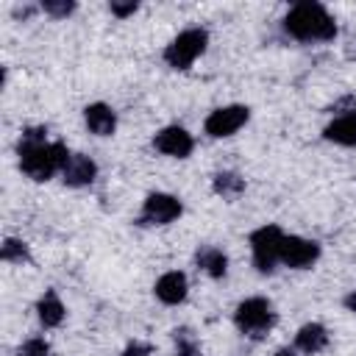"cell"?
Instances as JSON below:
<instances>
[{
    "instance_id": "d6986e66",
    "label": "cell",
    "mask_w": 356,
    "mask_h": 356,
    "mask_svg": "<svg viewBox=\"0 0 356 356\" xmlns=\"http://www.w3.org/2000/svg\"><path fill=\"white\" fill-rule=\"evenodd\" d=\"M0 256H3V261L22 264V261H28V248H25V242H19V239H6Z\"/></svg>"
},
{
    "instance_id": "8fae6325",
    "label": "cell",
    "mask_w": 356,
    "mask_h": 356,
    "mask_svg": "<svg viewBox=\"0 0 356 356\" xmlns=\"http://www.w3.org/2000/svg\"><path fill=\"white\" fill-rule=\"evenodd\" d=\"M83 120H86V128L97 136H111L114 134V125H117V117L114 111L106 106V103H92L86 106L83 111Z\"/></svg>"
},
{
    "instance_id": "2e32d148",
    "label": "cell",
    "mask_w": 356,
    "mask_h": 356,
    "mask_svg": "<svg viewBox=\"0 0 356 356\" xmlns=\"http://www.w3.org/2000/svg\"><path fill=\"white\" fill-rule=\"evenodd\" d=\"M195 259H197V267H203L211 278H222L228 270V259L220 248H200Z\"/></svg>"
},
{
    "instance_id": "7c38bea8",
    "label": "cell",
    "mask_w": 356,
    "mask_h": 356,
    "mask_svg": "<svg viewBox=\"0 0 356 356\" xmlns=\"http://www.w3.org/2000/svg\"><path fill=\"white\" fill-rule=\"evenodd\" d=\"M156 298L161 303H181L186 298V275L184 273H164L156 281Z\"/></svg>"
},
{
    "instance_id": "7a4b0ae2",
    "label": "cell",
    "mask_w": 356,
    "mask_h": 356,
    "mask_svg": "<svg viewBox=\"0 0 356 356\" xmlns=\"http://www.w3.org/2000/svg\"><path fill=\"white\" fill-rule=\"evenodd\" d=\"M284 28L289 36H295L300 42H328L337 36V25L320 3H298L286 14Z\"/></svg>"
},
{
    "instance_id": "4fadbf2b",
    "label": "cell",
    "mask_w": 356,
    "mask_h": 356,
    "mask_svg": "<svg viewBox=\"0 0 356 356\" xmlns=\"http://www.w3.org/2000/svg\"><path fill=\"white\" fill-rule=\"evenodd\" d=\"M325 139L328 142H337V145H356V114L337 117L325 128Z\"/></svg>"
},
{
    "instance_id": "30bf717a",
    "label": "cell",
    "mask_w": 356,
    "mask_h": 356,
    "mask_svg": "<svg viewBox=\"0 0 356 356\" xmlns=\"http://www.w3.org/2000/svg\"><path fill=\"white\" fill-rule=\"evenodd\" d=\"M61 175H64V184H70V186H86V184H92V181H95L97 167H95V161H92L89 156L72 153V156L67 159V164H64Z\"/></svg>"
},
{
    "instance_id": "44dd1931",
    "label": "cell",
    "mask_w": 356,
    "mask_h": 356,
    "mask_svg": "<svg viewBox=\"0 0 356 356\" xmlns=\"http://www.w3.org/2000/svg\"><path fill=\"white\" fill-rule=\"evenodd\" d=\"M42 8H44L47 14H53V17H67V14L75 8V3H67V0H44Z\"/></svg>"
},
{
    "instance_id": "8992f818",
    "label": "cell",
    "mask_w": 356,
    "mask_h": 356,
    "mask_svg": "<svg viewBox=\"0 0 356 356\" xmlns=\"http://www.w3.org/2000/svg\"><path fill=\"white\" fill-rule=\"evenodd\" d=\"M178 214H181L178 197L164 195V192H153V195H147V200H145V206H142L139 222H142V225H167V222H172Z\"/></svg>"
},
{
    "instance_id": "5b68a950",
    "label": "cell",
    "mask_w": 356,
    "mask_h": 356,
    "mask_svg": "<svg viewBox=\"0 0 356 356\" xmlns=\"http://www.w3.org/2000/svg\"><path fill=\"white\" fill-rule=\"evenodd\" d=\"M281 242H284V234L275 225H261L259 231H253L250 248H253V264L259 267V273H273L275 261H281Z\"/></svg>"
},
{
    "instance_id": "ffe728a7",
    "label": "cell",
    "mask_w": 356,
    "mask_h": 356,
    "mask_svg": "<svg viewBox=\"0 0 356 356\" xmlns=\"http://www.w3.org/2000/svg\"><path fill=\"white\" fill-rule=\"evenodd\" d=\"M17 356H50V348H47L44 339H28V342L19 348Z\"/></svg>"
},
{
    "instance_id": "d4e9b609",
    "label": "cell",
    "mask_w": 356,
    "mask_h": 356,
    "mask_svg": "<svg viewBox=\"0 0 356 356\" xmlns=\"http://www.w3.org/2000/svg\"><path fill=\"white\" fill-rule=\"evenodd\" d=\"M275 356H295V353H292V350H286V348H284V350H278V353H275Z\"/></svg>"
},
{
    "instance_id": "7402d4cb",
    "label": "cell",
    "mask_w": 356,
    "mask_h": 356,
    "mask_svg": "<svg viewBox=\"0 0 356 356\" xmlns=\"http://www.w3.org/2000/svg\"><path fill=\"white\" fill-rule=\"evenodd\" d=\"M122 356H153V350H150V345H145V342H131V345L122 350Z\"/></svg>"
},
{
    "instance_id": "e0dca14e",
    "label": "cell",
    "mask_w": 356,
    "mask_h": 356,
    "mask_svg": "<svg viewBox=\"0 0 356 356\" xmlns=\"http://www.w3.org/2000/svg\"><path fill=\"white\" fill-rule=\"evenodd\" d=\"M214 189L222 195V197H236L242 189H245V181L236 175V172H220L214 178Z\"/></svg>"
},
{
    "instance_id": "ac0fdd59",
    "label": "cell",
    "mask_w": 356,
    "mask_h": 356,
    "mask_svg": "<svg viewBox=\"0 0 356 356\" xmlns=\"http://www.w3.org/2000/svg\"><path fill=\"white\" fill-rule=\"evenodd\" d=\"M175 356H200V348L192 337L189 328H178L175 331Z\"/></svg>"
},
{
    "instance_id": "ba28073f",
    "label": "cell",
    "mask_w": 356,
    "mask_h": 356,
    "mask_svg": "<svg viewBox=\"0 0 356 356\" xmlns=\"http://www.w3.org/2000/svg\"><path fill=\"white\" fill-rule=\"evenodd\" d=\"M317 256H320L317 242H309V239H303V236H284V242H281V261H284L286 267L303 270V267H309Z\"/></svg>"
},
{
    "instance_id": "603a6c76",
    "label": "cell",
    "mask_w": 356,
    "mask_h": 356,
    "mask_svg": "<svg viewBox=\"0 0 356 356\" xmlns=\"http://www.w3.org/2000/svg\"><path fill=\"white\" fill-rule=\"evenodd\" d=\"M134 11H136V3L134 0L131 3H111V14H117V17H128Z\"/></svg>"
},
{
    "instance_id": "9c48e42d",
    "label": "cell",
    "mask_w": 356,
    "mask_h": 356,
    "mask_svg": "<svg viewBox=\"0 0 356 356\" xmlns=\"http://www.w3.org/2000/svg\"><path fill=\"white\" fill-rule=\"evenodd\" d=\"M153 145L164 156H175V159H184V156L192 153V136L184 128H178V125H170V128L159 131L156 139H153Z\"/></svg>"
},
{
    "instance_id": "3957f363",
    "label": "cell",
    "mask_w": 356,
    "mask_h": 356,
    "mask_svg": "<svg viewBox=\"0 0 356 356\" xmlns=\"http://www.w3.org/2000/svg\"><path fill=\"white\" fill-rule=\"evenodd\" d=\"M206 42H209L206 31H200V28H189V31L178 33V36L167 44V50H164V61H167L172 70H186V67H192V61L206 50Z\"/></svg>"
},
{
    "instance_id": "277c9868",
    "label": "cell",
    "mask_w": 356,
    "mask_h": 356,
    "mask_svg": "<svg viewBox=\"0 0 356 356\" xmlns=\"http://www.w3.org/2000/svg\"><path fill=\"white\" fill-rule=\"evenodd\" d=\"M275 323V312L264 298H248L236 309V325L248 337H264Z\"/></svg>"
},
{
    "instance_id": "cb8c5ba5",
    "label": "cell",
    "mask_w": 356,
    "mask_h": 356,
    "mask_svg": "<svg viewBox=\"0 0 356 356\" xmlns=\"http://www.w3.org/2000/svg\"><path fill=\"white\" fill-rule=\"evenodd\" d=\"M345 306H348V309H350V312L356 314V289H353V292H350V295L345 298Z\"/></svg>"
},
{
    "instance_id": "52a82bcc",
    "label": "cell",
    "mask_w": 356,
    "mask_h": 356,
    "mask_svg": "<svg viewBox=\"0 0 356 356\" xmlns=\"http://www.w3.org/2000/svg\"><path fill=\"white\" fill-rule=\"evenodd\" d=\"M250 111L245 106H222V108H214L209 117H206V134L209 136H231L236 134L245 122H248Z\"/></svg>"
},
{
    "instance_id": "6da1fadb",
    "label": "cell",
    "mask_w": 356,
    "mask_h": 356,
    "mask_svg": "<svg viewBox=\"0 0 356 356\" xmlns=\"http://www.w3.org/2000/svg\"><path fill=\"white\" fill-rule=\"evenodd\" d=\"M70 153L61 142H47L44 128H28L19 139V167L33 181H47L53 172L64 170Z\"/></svg>"
},
{
    "instance_id": "9a60e30c",
    "label": "cell",
    "mask_w": 356,
    "mask_h": 356,
    "mask_svg": "<svg viewBox=\"0 0 356 356\" xmlns=\"http://www.w3.org/2000/svg\"><path fill=\"white\" fill-rule=\"evenodd\" d=\"M295 342H298V348H300L303 353H317V350L325 348L328 334H325V328H323L320 323H309V325H303V328L298 331Z\"/></svg>"
},
{
    "instance_id": "5bb4252c",
    "label": "cell",
    "mask_w": 356,
    "mask_h": 356,
    "mask_svg": "<svg viewBox=\"0 0 356 356\" xmlns=\"http://www.w3.org/2000/svg\"><path fill=\"white\" fill-rule=\"evenodd\" d=\"M36 312H39V320H42L44 328H53V325H58V323L64 320V303L58 300V295H56L53 289H47V292L42 295Z\"/></svg>"
}]
</instances>
